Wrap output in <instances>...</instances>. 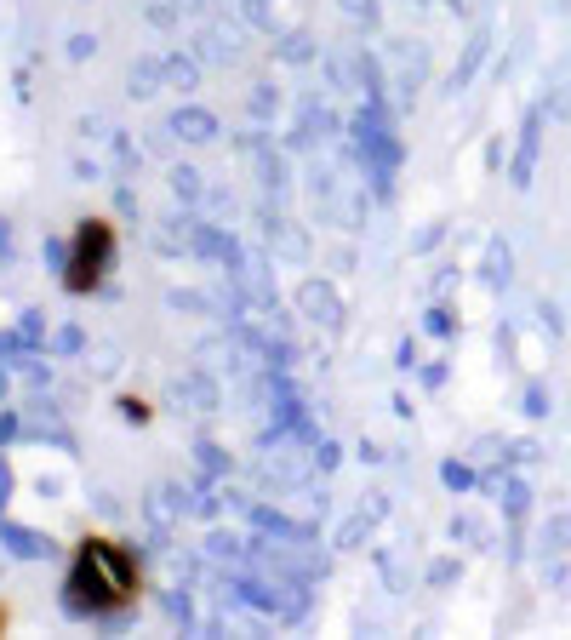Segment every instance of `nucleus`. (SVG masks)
<instances>
[{
    "instance_id": "1",
    "label": "nucleus",
    "mask_w": 571,
    "mask_h": 640,
    "mask_svg": "<svg viewBox=\"0 0 571 640\" xmlns=\"http://www.w3.org/2000/svg\"><path fill=\"white\" fill-rule=\"evenodd\" d=\"M138 589H143V572H138V555H132L126 543L103 538V532L75 543V560H69V600H75L80 612H98V618L126 612V606L138 600Z\"/></svg>"
},
{
    "instance_id": "3",
    "label": "nucleus",
    "mask_w": 571,
    "mask_h": 640,
    "mask_svg": "<svg viewBox=\"0 0 571 640\" xmlns=\"http://www.w3.org/2000/svg\"><path fill=\"white\" fill-rule=\"evenodd\" d=\"M0 629H6V606H0Z\"/></svg>"
},
{
    "instance_id": "2",
    "label": "nucleus",
    "mask_w": 571,
    "mask_h": 640,
    "mask_svg": "<svg viewBox=\"0 0 571 640\" xmlns=\"http://www.w3.org/2000/svg\"><path fill=\"white\" fill-rule=\"evenodd\" d=\"M109 263H115V223L86 218L75 229V246H69V275H63V286H69V292H92V286L109 275Z\"/></svg>"
}]
</instances>
